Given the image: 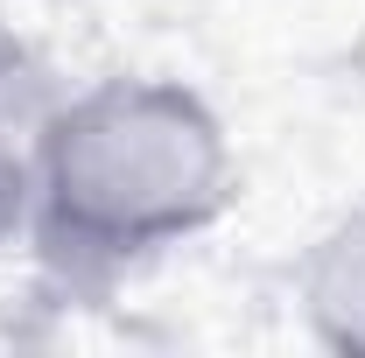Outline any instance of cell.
Wrapping results in <instances>:
<instances>
[{
  "instance_id": "2",
  "label": "cell",
  "mask_w": 365,
  "mask_h": 358,
  "mask_svg": "<svg viewBox=\"0 0 365 358\" xmlns=\"http://www.w3.org/2000/svg\"><path fill=\"white\" fill-rule=\"evenodd\" d=\"M56 71L29 36L0 29V253L29 246V197H36V148L56 113Z\"/></svg>"
},
{
  "instance_id": "1",
  "label": "cell",
  "mask_w": 365,
  "mask_h": 358,
  "mask_svg": "<svg viewBox=\"0 0 365 358\" xmlns=\"http://www.w3.org/2000/svg\"><path fill=\"white\" fill-rule=\"evenodd\" d=\"M239 204L225 113L182 78L113 71L63 85L36 148L29 253L63 295H113L127 274L218 232Z\"/></svg>"
},
{
  "instance_id": "3",
  "label": "cell",
  "mask_w": 365,
  "mask_h": 358,
  "mask_svg": "<svg viewBox=\"0 0 365 358\" xmlns=\"http://www.w3.org/2000/svg\"><path fill=\"white\" fill-rule=\"evenodd\" d=\"M295 316L309 344L365 358V204L337 211L295 260Z\"/></svg>"
}]
</instances>
